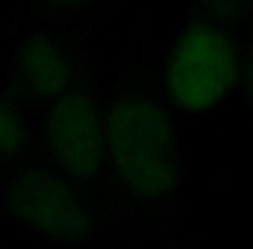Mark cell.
<instances>
[{
  "label": "cell",
  "instance_id": "52a82bcc",
  "mask_svg": "<svg viewBox=\"0 0 253 249\" xmlns=\"http://www.w3.org/2000/svg\"><path fill=\"white\" fill-rule=\"evenodd\" d=\"M39 112L11 99L0 88V182L33 159Z\"/></svg>",
  "mask_w": 253,
  "mask_h": 249
},
{
  "label": "cell",
  "instance_id": "6da1fadb",
  "mask_svg": "<svg viewBox=\"0 0 253 249\" xmlns=\"http://www.w3.org/2000/svg\"><path fill=\"white\" fill-rule=\"evenodd\" d=\"M149 19L104 87V194L116 232H163L173 221L186 170L173 107L153 68Z\"/></svg>",
  "mask_w": 253,
  "mask_h": 249
},
{
  "label": "cell",
  "instance_id": "8992f818",
  "mask_svg": "<svg viewBox=\"0 0 253 249\" xmlns=\"http://www.w3.org/2000/svg\"><path fill=\"white\" fill-rule=\"evenodd\" d=\"M123 0H23L5 35H23L43 26H75L101 23Z\"/></svg>",
  "mask_w": 253,
  "mask_h": 249
},
{
  "label": "cell",
  "instance_id": "ba28073f",
  "mask_svg": "<svg viewBox=\"0 0 253 249\" xmlns=\"http://www.w3.org/2000/svg\"><path fill=\"white\" fill-rule=\"evenodd\" d=\"M241 99L250 109H253V19L246 33L245 49H243L241 64H239L238 87Z\"/></svg>",
  "mask_w": 253,
  "mask_h": 249
},
{
  "label": "cell",
  "instance_id": "277c9868",
  "mask_svg": "<svg viewBox=\"0 0 253 249\" xmlns=\"http://www.w3.org/2000/svg\"><path fill=\"white\" fill-rule=\"evenodd\" d=\"M0 214L54 242L90 244L115 235L70 183L35 161L0 182Z\"/></svg>",
  "mask_w": 253,
  "mask_h": 249
},
{
  "label": "cell",
  "instance_id": "3957f363",
  "mask_svg": "<svg viewBox=\"0 0 253 249\" xmlns=\"http://www.w3.org/2000/svg\"><path fill=\"white\" fill-rule=\"evenodd\" d=\"M32 161L68 182L115 234L104 194V87L85 47L66 92L39 112Z\"/></svg>",
  "mask_w": 253,
  "mask_h": 249
},
{
  "label": "cell",
  "instance_id": "7a4b0ae2",
  "mask_svg": "<svg viewBox=\"0 0 253 249\" xmlns=\"http://www.w3.org/2000/svg\"><path fill=\"white\" fill-rule=\"evenodd\" d=\"M252 19L253 0H191L158 70L173 111L200 114L231 95Z\"/></svg>",
  "mask_w": 253,
  "mask_h": 249
},
{
  "label": "cell",
  "instance_id": "5b68a950",
  "mask_svg": "<svg viewBox=\"0 0 253 249\" xmlns=\"http://www.w3.org/2000/svg\"><path fill=\"white\" fill-rule=\"evenodd\" d=\"M95 26H43L23 33L11 50L0 88L26 109L40 112L71 85L85 40Z\"/></svg>",
  "mask_w": 253,
  "mask_h": 249
}]
</instances>
